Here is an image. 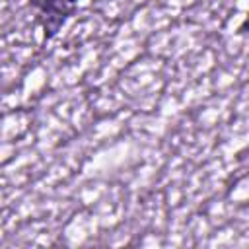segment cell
<instances>
[{"label": "cell", "mask_w": 249, "mask_h": 249, "mask_svg": "<svg viewBox=\"0 0 249 249\" xmlns=\"http://www.w3.org/2000/svg\"><path fill=\"white\" fill-rule=\"evenodd\" d=\"M80 0H31V6L39 12V19L45 29V37L51 39L62 23L72 16L74 6Z\"/></svg>", "instance_id": "cell-1"}]
</instances>
